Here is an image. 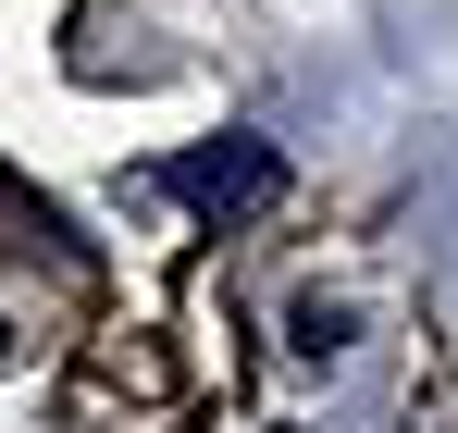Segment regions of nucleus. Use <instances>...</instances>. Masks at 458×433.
Segmentation results:
<instances>
[{
    "mask_svg": "<svg viewBox=\"0 0 458 433\" xmlns=\"http://www.w3.org/2000/svg\"><path fill=\"white\" fill-rule=\"evenodd\" d=\"M161 186H174L186 211H211V223H235V211H260V199L285 186V161H273V149H260V137H224V149H174V161H161Z\"/></svg>",
    "mask_w": 458,
    "mask_h": 433,
    "instance_id": "1",
    "label": "nucleus"
}]
</instances>
